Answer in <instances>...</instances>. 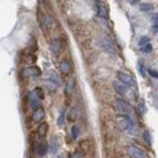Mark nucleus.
I'll list each match as a JSON object with an SVG mask.
<instances>
[{
	"mask_svg": "<svg viewBox=\"0 0 158 158\" xmlns=\"http://www.w3.org/2000/svg\"><path fill=\"white\" fill-rule=\"evenodd\" d=\"M64 121H65V110L62 109V110L59 112V115H58V121H56V124H58V126H63Z\"/></svg>",
	"mask_w": 158,
	"mask_h": 158,
	"instance_id": "nucleus-17",
	"label": "nucleus"
},
{
	"mask_svg": "<svg viewBox=\"0 0 158 158\" xmlns=\"http://www.w3.org/2000/svg\"><path fill=\"white\" fill-rule=\"evenodd\" d=\"M113 85H114L115 90L118 93H120V94H121V95L126 94V85H124L123 83H119V82H117V81L114 82Z\"/></svg>",
	"mask_w": 158,
	"mask_h": 158,
	"instance_id": "nucleus-15",
	"label": "nucleus"
},
{
	"mask_svg": "<svg viewBox=\"0 0 158 158\" xmlns=\"http://www.w3.org/2000/svg\"><path fill=\"white\" fill-rule=\"evenodd\" d=\"M152 32L158 33V24H154L153 26H152Z\"/></svg>",
	"mask_w": 158,
	"mask_h": 158,
	"instance_id": "nucleus-28",
	"label": "nucleus"
},
{
	"mask_svg": "<svg viewBox=\"0 0 158 158\" xmlns=\"http://www.w3.org/2000/svg\"><path fill=\"white\" fill-rule=\"evenodd\" d=\"M128 152H129V155L131 158H148V155H147L143 150L134 145L129 146Z\"/></svg>",
	"mask_w": 158,
	"mask_h": 158,
	"instance_id": "nucleus-4",
	"label": "nucleus"
},
{
	"mask_svg": "<svg viewBox=\"0 0 158 158\" xmlns=\"http://www.w3.org/2000/svg\"><path fill=\"white\" fill-rule=\"evenodd\" d=\"M41 73H42V71L39 66H29L22 70V77L23 78H30V77L39 76V75H41Z\"/></svg>",
	"mask_w": 158,
	"mask_h": 158,
	"instance_id": "nucleus-3",
	"label": "nucleus"
},
{
	"mask_svg": "<svg viewBox=\"0 0 158 158\" xmlns=\"http://www.w3.org/2000/svg\"><path fill=\"white\" fill-rule=\"evenodd\" d=\"M50 50L51 53H53L54 55H58V54L61 51V41L59 39H55L50 45Z\"/></svg>",
	"mask_w": 158,
	"mask_h": 158,
	"instance_id": "nucleus-8",
	"label": "nucleus"
},
{
	"mask_svg": "<svg viewBox=\"0 0 158 158\" xmlns=\"http://www.w3.org/2000/svg\"><path fill=\"white\" fill-rule=\"evenodd\" d=\"M138 111L139 113H140V115H145L146 112H147V108L145 106V102H144L143 100H141L140 102L138 103Z\"/></svg>",
	"mask_w": 158,
	"mask_h": 158,
	"instance_id": "nucleus-19",
	"label": "nucleus"
},
{
	"mask_svg": "<svg viewBox=\"0 0 158 158\" xmlns=\"http://www.w3.org/2000/svg\"><path fill=\"white\" fill-rule=\"evenodd\" d=\"M142 51H143L144 53H151V51H152V45H151V44H147V45H145L143 48H142Z\"/></svg>",
	"mask_w": 158,
	"mask_h": 158,
	"instance_id": "nucleus-25",
	"label": "nucleus"
},
{
	"mask_svg": "<svg viewBox=\"0 0 158 158\" xmlns=\"http://www.w3.org/2000/svg\"><path fill=\"white\" fill-rule=\"evenodd\" d=\"M143 138H144V140H145V142L148 144V145H151V143H152L151 134H150V133L148 131H145L143 133Z\"/></svg>",
	"mask_w": 158,
	"mask_h": 158,
	"instance_id": "nucleus-21",
	"label": "nucleus"
},
{
	"mask_svg": "<svg viewBox=\"0 0 158 158\" xmlns=\"http://www.w3.org/2000/svg\"><path fill=\"white\" fill-rule=\"evenodd\" d=\"M71 134H72V137H73L74 139H77L80 134V129L77 126H73L71 128Z\"/></svg>",
	"mask_w": 158,
	"mask_h": 158,
	"instance_id": "nucleus-20",
	"label": "nucleus"
},
{
	"mask_svg": "<svg viewBox=\"0 0 158 158\" xmlns=\"http://www.w3.org/2000/svg\"><path fill=\"white\" fill-rule=\"evenodd\" d=\"M116 104H117L118 110L120 111L121 113H123L124 116H128V117H131V118H133V110L129 103H126V101L123 99H118L116 101Z\"/></svg>",
	"mask_w": 158,
	"mask_h": 158,
	"instance_id": "nucleus-2",
	"label": "nucleus"
},
{
	"mask_svg": "<svg viewBox=\"0 0 158 158\" xmlns=\"http://www.w3.org/2000/svg\"><path fill=\"white\" fill-rule=\"evenodd\" d=\"M74 85H75L74 80H69V81H67L65 84V87H64V94L66 96L71 95V93L74 89Z\"/></svg>",
	"mask_w": 158,
	"mask_h": 158,
	"instance_id": "nucleus-14",
	"label": "nucleus"
},
{
	"mask_svg": "<svg viewBox=\"0 0 158 158\" xmlns=\"http://www.w3.org/2000/svg\"><path fill=\"white\" fill-rule=\"evenodd\" d=\"M76 116H77V113L75 111V108H72L70 111H69V114H68V119L69 121H74L76 119Z\"/></svg>",
	"mask_w": 158,
	"mask_h": 158,
	"instance_id": "nucleus-23",
	"label": "nucleus"
},
{
	"mask_svg": "<svg viewBox=\"0 0 158 158\" xmlns=\"http://www.w3.org/2000/svg\"><path fill=\"white\" fill-rule=\"evenodd\" d=\"M48 150V145L46 141L42 140L41 142H39L38 146H37V154L39 156H45Z\"/></svg>",
	"mask_w": 158,
	"mask_h": 158,
	"instance_id": "nucleus-11",
	"label": "nucleus"
},
{
	"mask_svg": "<svg viewBox=\"0 0 158 158\" xmlns=\"http://www.w3.org/2000/svg\"><path fill=\"white\" fill-rule=\"evenodd\" d=\"M48 79H50V81L53 82V84H55L56 86H59V84H60V79H59L58 75L53 71H51L50 75H48Z\"/></svg>",
	"mask_w": 158,
	"mask_h": 158,
	"instance_id": "nucleus-16",
	"label": "nucleus"
},
{
	"mask_svg": "<svg viewBox=\"0 0 158 158\" xmlns=\"http://www.w3.org/2000/svg\"><path fill=\"white\" fill-rule=\"evenodd\" d=\"M148 42H149V38L148 37H141L140 38V40H139V46H145V45H147L148 44Z\"/></svg>",
	"mask_w": 158,
	"mask_h": 158,
	"instance_id": "nucleus-24",
	"label": "nucleus"
},
{
	"mask_svg": "<svg viewBox=\"0 0 158 158\" xmlns=\"http://www.w3.org/2000/svg\"><path fill=\"white\" fill-rule=\"evenodd\" d=\"M118 78L121 83L124 85H126V86H133V85L136 84L133 76L128 73H125V72H123V71L118 72Z\"/></svg>",
	"mask_w": 158,
	"mask_h": 158,
	"instance_id": "nucleus-5",
	"label": "nucleus"
},
{
	"mask_svg": "<svg viewBox=\"0 0 158 158\" xmlns=\"http://www.w3.org/2000/svg\"><path fill=\"white\" fill-rule=\"evenodd\" d=\"M154 8V6L150 3H140L139 4V10L140 11H143V12H146V11H150Z\"/></svg>",
	"mask_w": 158,
	"mask_h": 158,
	"instance_id": "nucleus-18",
	"label": "nucleus"
},
{
	"mask_svg": "<svg viewBox=\"0 0 158 158\" xmlns=\"http://www.w3.org/2000/svg\"><path fill=\"white\" fill-rule=\"evenodd\" d=\"M137 67H138V71L142 77H145V68H144L143 62H140L139 61L138 64H137Z\"/></svg>",
	"mask_w": 158,
	"mask_h": 158,
	"instance_id": "nucleus-22",
	"label": "nucleus"
},
{
	"mask_svg": "<svg viewBox=\"0 0 158 158\" xmlns=\"http://www.w3.org/2000/svg\"><path fill=\"white\" fill-rule=\"evenodd\" d=\"M59 146H60V142H59L58 137H56V136L53 137L50 142V150L51 153H56L59 148Z\"/></svg>",
	"mask_w": 158,
	"mask_h": 158,
	"instance_id": "nucleus-12",
	"label": "nucleus"
},
{
	"mask_svg": "<svg viewBox=\"0 0 158 158\" xmlns=\"http://www.w3.org/2000/svg\"><path fill=\"white\" fill-rule=\"evenodd\" d=\"M44 98H45V95H44V92L41 88H36L29 94L30 106L34 110V112L42 108L41 106H42V100Z\"/></svg>",
	"mask_w": 158,
	"mask_h": 158,
	"instance_id": "nucleus-1",
	"label": "nucleus"
},
{
	"mask_svg": "<svg viewBox=\"0 0 158 158\" xmlns=\"http://www.w3.org/2000/svg\"><path fill=\"white\" fill-rule=\"evenodd\" d=\"M151 20L155 23V24H158V13H154V14H152Z\"/></svg>",
	"mask_w": 158,
	"mask_h": 158,
	"instance_id": "nucleus-27",
	"label": "nucleus"
},
{
	"mask_svg": "<svg viewBox=\"0 0 158 158\" xmlns=\"http://www.w3.org/2000/svg\"><path fill=\"white\" fill-rule=\"evenodd\" d=\"M148 73H149L150 76L155 77V78L158 79V72H157V71L153 70V69H148Z\"/></svg>",
	"mask_w": 158,
	"mask_h": 158,
	"instance_id": "nucleus-26",
	"label": "nucleus"
},
{
	"mask_svg": "<svg viewBox=\"0 0 158 158\" xmlns=\"http://www.w3.org/2000/svg\"><path fill=\"white\" fill-rule=\"evenodd\" d=\"M48 131V124L46 123V121H43V123L40 124V126H38V129H37V133H38V136L39 137L41 138H44L46 133Z\"/></svg>",
	"mask_w": 158,
	"mask_h": 158,
	"instance_id": "nucleus-9",
	"label": "nucleus"
},
{
	"mask_svg": "<svg viewBox=\"0 0 158 158\" xmlns=\"http://www.w3.org/2000/svg\"><path fill=\"white\" fill-rule=\"evenodd\" d=\"M45 116H46L45 110H44L43 108H40L39 110L35 111V112L33 113L32 119L34 121H36V123H40V121H42L44 119H45Z\"/></svg>",
	"mask_w": 158,
	"mask_h": 158,
	"instance_id": "nucleus-10",
	"label": "nucleus"
},
{
	"mask_svg": "<svg viewBox=\"0 0 158 158\" xmlns=\"http://www.w3.org/2000/svg\"><path fill=\"white\" fill-rule=\"evenodd\" d=\"M97 13L98 16L101 18H108V11L107 8L105 7V5L102 2H97Z\"/></svg>",
	"mask_w": 158,
	"mask_h": 158,
	"instance_id": "nucleus-13",
	"label": "nucleus"
},
{
	"mask_svg": "<svg viewBox=\"0 0 158 158\" xmlns=\"http://www.w3.org/2000/svg\"><path fill=\"white\" fill-rule=\"evenodd\" d=\"M100 45L106 51H107V53H115V48H114V45L112 44L111 40L107 37V36H105V37H103L102 39H101V40H100Z\"/></svg>",
	"mask_w": 158,
	"mask_h": 158,
	"instance_id": "nucleus-6",
	"label": "nucleus"
},
{
	"mask_svg": "<svg viewBox=\"0 0 158 158\" xmlns=\"http://www.w3.org/2000/svg\"><path fill=\"white\" fill-rule=\"evenodd\" d=\"M59 70L62 74H69L72 70V64L70 62V60L67 58L61 59V61L59 62Z\"/></svg>",
	"mask_w": 158,
	"mask_h": 158,
	"instance_id": "nucleus-7",
	"label": "nucleus"
}]
</instances>
